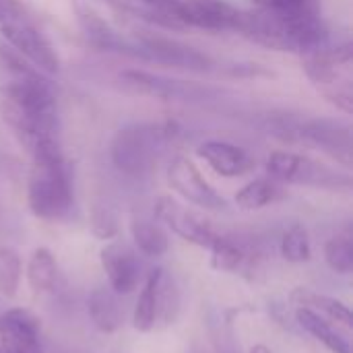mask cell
<instances>
[{
	"instance_id": "1",
	"label": "cell",
	"mask_w": 353,
	"mask_h": 353,
	"mask_svg": "<svg viewBox=\"0 0 353 353\" xmlns=\"http://www.w3.org/2000/svg\"><path fill=\"white\" fill-rule=\"evenodd\" d=\"M0 118L31 159L62 153L56 91L48 74L35 72L0 89Z\"/></svg>"
},
{
	"instance_id": "2",
	"label": "cell",
	"mask_w": 353,
	"mask_h": 353,
	"mask_svg": "<svg viewBox=\"0 0 353 353\" xmlns=\"http://www.w3.org/2000/svg\"><path fill=\"white\" fill-rule=\"evenodd\" d=\"M77 14L87 41L103 52H114L134 60L186 68L196 72L213 70L215 66L211 56L182 41L147 33V31H137V29H118L85 6H79Z\"/></svg>"
},
{
	"instance_id": "3",
	"label": "cell",
	"mask_w": 353,
	"mask_h": 353,
	"mask_svg": "<svg viewBox=\"0 0 353 353\" xmlns=\"http://www.w3.org/2000/svg\"><path fill=\"white\" fill-rule=\"evenodd\" d=\"M236 33L269 50L290 52L300 56L329 43L331 39L325 19H316V21L285 19L261 8L254 10L242 8Z\"/></svg>"
},
{
	"instance_id": "4",
	"label": "cell",
	"mask_w": 353,
	"mask_h": 353,
	"mask_svg": "<svg viewBox=\"0 0 353 353\" xmlns=\"http://www.w3.org/2000/svg\"><path fill=\"white\" fill-rule=\"evenodd\" d=\"M178 137L180 130L172 122H137L114 134L110 157L122 174L141 178L155 170Z\"/></svg>"
},
{
	"instance_id": "5",
	"label": "cell",
	"mask_w": 353,
	"mask_h": 353,
	"mask_svg": "<svg viewBox=\"0 0 353 353\" xmlns=\"http://www.w3.org/2000/svg\"><path fill=\"white\" fill-rule=\"evenodd\" d=\"M29 211L43 221L64 219L72 209V174L64 153L31 159L27 178Z\"/></svg>"
},
{
	"instance_id": "6",
	"label": "cell",
	"mask_w": 353,
	"mask_h": 353,
	"mask_svg": "<svg viewBox=\"0 0 353 353\" xmlns=\"http://www.w3.org/2000/svg\"><path fill=\"white\" fill-rule=\"evenodd\" d=\"M302 68L312 87L343 114L353 112V48L331 41L304 54Z\"/></svg>"
},
{
	"instance_id": "7",
	"label": "cell",
	"mask_w": 353,
	"mask_h": 353,
	"mask_svg": "<svg viewBox=\"0 0 353 353\" xmlns=\"http://www.w3.org/2000/svg\"><path fill=\"white\" fill-rule=\"evenodd\" d=\"M0 37L43 74L60 70L56 48L21 0H0Z\"/></svg>"
},
{
	"instance_id": "8",
	"label": "cell",
	"mask_w": 353,
	"mask_h": 353,
	"mask_svg": "<svg viewBox=\"0 0 353 353\" xmlns=\"http://www.w3.org/2000/svg\"><path fill=\"white\" fill-rule=\"evenodd\" d=\"M267 176L285 184L312 186L325 190H350L353 184L352 176L327 163H321L308 155L292 151H275L267 159Z\"/></svg>"
},
{
	"instance_id": "9",
	"label": "cell",
	"mask_w": 353,
	"mask_h": 353,
	"mask_svg": "<svg viewBox=\"0 0 353 353\" xmlns=\"http://www.w3.org/2000/svg\"><path fill=\"white\" fill-rule=\"evenodd\" d=\"M120 83L126 91L137 95H147L163 101H207L217 95L215 89L192 83V81H178L168 79L163 74L147 72V70H124L120 72Z\"/></svg>"
},
{
	"instance_id": "10",
	"label": "cell",
	"mask_w": 353,
	"mask_h": 353,
	"mask_svg": "<svg viewBox=\"0 0 353 353\" xmlns=\"http://www.w3.org/2000/svg\"><path fill=\"white\" fill-rule=\"evenodd\" d=\"M300 141L321 149L325 155L341 163L343 168H352V126L341 118H310L300 122L292 130Z\"/></svg>"
},
{
	"instance_id": "11",
	"label": "cell",
	"mask_w": 353,
	"mask_h": 353,
	"mask_svg": "<svg viewBox=\"0 0 353 353\" xmlns=\"http://www.w3.org/2000/svg\"><path fill=\"white\" fill-rule=\"evenodd\" d=\"M153 215L159 223L170 228L176 236H180L188 244L211 248L219 238L211 221H207L201 213L188 209L186 205H182L172 196H159L153 207Z\"/></svg>"
},
{
	"instance_id": "12",
	"label": "cell",
	"mask_w": 353,
	"mask_h": 353,
	"mask_svg": "<svg viewBox=\"0 0 353 353\" xmlns=\"http://www.w3.org/2000/svg\"><path fill=\"white\" fill-rule=\"evenodd\" d=\"M170 188L194 207L205 211H223L225 199L203 178L199 168L184 155H176L165 172Z\"/></svg>"
},
{
	"instance_id": "13",
	"label": "cell",
	"mask_w": 353,
	"mask_h": 353,
	"mask_svg": "<svg viewBox=\"0 0 353 353\" xmlns=\"http://www.w3.org/2000/svg\"><path fill=\"white\" fill-rule=\"evenodd\" d=\"M174 285L172 279L168 277L165 269H153L147 275V281L139 294L134 312H132V327L139 333H149L155 329L157 321L161 316L168 319L170 314V306L168 300L174 298Z\"/></svg>"
},
{
	"instance_id": "14",
	"label": "cell",
	"mask_w": 353,
	"mask_h": 353,
	"mask_svg": "<svg viewBox=\"0 0 353 353\" xmlns=\"http://www.w3.org/2000/svg\"><path fill=\"white\" fill-rule=\"evenodd\" d=\"M186 29H203L213 33H236L242 8L228 0H178Z\"/></svg>"
},
{
	"instance_id": "15",
	"label": "cell",
	"mask_w": 353,
	"mask_h": 353,
	"mask_svg": "<svg viewBox=\"0 0 353 353\" xmlns=\"http://www.w3.org/2000/svg\"><path fill=\"white\" fill-rule=\"evenodd\" d=\"M120 14L132 17L153 27L184 31V21L180 14L178 0H101Z\"/></svg>"
},
{
	"instance_id": "16",
	"label": "cell",
	"mask_w": 353,
	"mask_h": 353,
	"mask_svg": "<svg viewBox=\"0 0 353 353\" xmlns=\"http://www.w3.org/2000/svg\"><path fill=\"white\" fill-rule=\"evenodd\" d=\"M0 347L2 353H41L39 347V321L14 308L0 316Z\"/></svg>"
},
{
	"instance_id": "17",
	"label": "cell",
	"mask_w": 353,
	"mask_h": 353,
	"mask_svg": "<svg viewBox=\"0 0 353 353\" xmlns=\"http://www.w3.org/2000/svg\"><path fill=\"white\" fill-rule=\"evenodd\" d=\"M99 261L114 294L122 296V294H130L137 290L141 271H139V261L128 246L110 242L101 248Z\"/></svg>"
},
{
	"instance_id": "18",
	"label": "cell",
	"mask_w": 353,
	"mask_h": 353,
	"mask_svg": "<svg viewBox=\"0 0 353 353\" xmlns=\"http://www.w3.org/2000/svg\"><path fill=\"white\" fill-rule=\"evenodd\" d=\"M199 157L205 159L209 163V168L223 176V178H238L244 176L248 172H252L254 168V157L234 145V143H225V141H205L199 149H196Z\"/></svg>"
},
{
	"instance_id": "19",
	"label": "cell",
	"mask_w": 353,
	"mask_h": 353,
	"mask_svg": "<svg viewBox=\"0 0 353 353\" xmlns=\"http://www.w3.org/2000/svg\"><path fill=\"white\" fill-rule=\"evenodd\" d=\"M290 300H292V304H296V308L312 310V312L329 319L337 327H341L345 333H352L353 316L350 306L345 302L331 298V296H325V294H319V292H312L308 288H296L290 294Z\"/></svg>"
},
{
	"instance_id": "20",
	"label": "cell",
	"mask_w": 353,
	"mask_h": 353,
	"mask_svg": "<svg viewBox=\"0 0 353 353\" xmlns=\"http://www.w3.org/2000/svg\"><path fill=\"white\" fill-rule=\"evenodd\" d=\"M296 321L308 335H312L329 352L353 353L350 333H341V327H335L329 319L306 308H296Z\"/></svg>"
},
{
	"instance_id": "21",
	"label": "cell",
	"mask_w": 353,
	"mask_h": 353,
	"mask_svg": "<svg viewBox=\"0 0 353 353\" xmlns=\"http://www.w3.org/2000/svg\"><path fill=\"white\" fill-rule=\"evenodd\" d=\"M118 294L112 290H93L87 300V310L91 316V323L101 333H116L122 327V306L118 304Z\"/></svg>"
},
{
	"instance_id": "22",
	"label": "cell",
	"mask_w": 353,
	"mask_h": 353,
	"mask_svg": "<svg viewBox=\"0 0 353 353\" xmlns=\"http://www.w3.org/2000/svg\"><path fill=\"white\" fill-rule=\"evenodd\" d=\"M130 236L134 240V246L149 259H159L170 248L168 232L157 219L151 217L134 215L130 221Z\"/></svg>"
},
{
	"instance_id": "23",
	"label": "cell",
	"mask_w": 353,
	"mask_h": 353,
	"mask_svg": "<svg viewBox=\"0 0 353 353\" xmlns=\"http://www.w3.org/2000/svg\"><path fill=\"white\" fill-rule=\"evenodd\" d=\"M283 196H285L283 184L273 180L271 176H263V178H254L252 182H248L236 192V205L242 211H259L281 201Z\"/></svg>"
},
{
	"instance_id": "24",
	"label": "cell",
	"mask_w": 353,
	"mask_h": 353,
	"mask_svg": "<svg viewBox=\"0 0 353 353\" xmlns=\"http://www.w3.org/2000/svg\"><path fill=\"white\" fill-rule=\"evenodd\" d=\"M25 275H27L29 290L33 294H37V296L50 294L56 285V279H58V265H56L54 254L43 246L35 248L33 254L29 256Z\"/></svg>"
},
{
	"instance_id": "25",
	"label": "cell",
	"mask_w": 353,
	"mask_h": 353,
	"mask_svg": "<svg viewBox=\"0 0 353 353\" xmlns=\"http://www.w3.org/2000/svg\"><path fill=\"white\" fill-rule=\"evenodd\" d=\"M256 8L285 19L316 21L323 19V0H252Z\"/></svg>"
},
{
	"instance_id": "26",
	"label": "cell",
	"mask_w": 353,
	"mask_h": 353,
	"mask_svg": "<svg viewBox=\"0 0 353 353\" xmlns=\"http://www.w3.org/2000/svg\"><path fill=\"white\" fill-rule=\"evenodd\" d=\"M35 72H41V70H37L27 58H23L12 46H8L0 37V89L21 81V79H27Z\"/></svg>"
},
{
	"instance_id": "27",
	"label": "cell",
	"mask_w": 353,
	"mask_h": 353,
	"mask_svg": "<svg viewBox=\"0 0 353 353\" xmlns=\"http://www.w3.org/2000/svg\"><path fill=\"white\" fill-rule=\"evenodd\" d=\"M281 256L292 263V265H302L312 259V246H310V236L304 225H292L279 244Z\"/></svg>"
},
{
	"instance_id": "28",
	"label": "cell",
	"mask_w": 353,
	"mask_h": 353,
	"mask_svg": "<svg viewBox=\"0 0 353 353\" xmlns=\"http://www.w3.org/2000/svg\"><path fill=\"white\" fill-rule=\"evenodd\" d=\"M211 250V267L219 273H236L246 263V252L234 240L219 236Z\"/></svg>"
},
{
	"instance_id": "29",
	"label": "cell",
	"mask_w": 353,
	"mask_h": 353,
	"mask_svg": "<svg viewBox=\"0 0 353 353\" xmlns=\"http://www.w3.org/2000/svg\"><path fill=\"white\" fill-rule=\"evenodd\" d=\"M23 263L14 248L0 246V296L12 300L19 292Z\"/></svg>"
},
{
	"instance_id": "30",
	"label": "cell",
	"mask_w": 353,
	"mask_h": 353,
	"mask_svg": "<svg viewBox=\"0 0 353 353\" xmlns=\"http://www.w3.org/2000/svg\"><path fill=\"white\" fill-rule=\"evenodd\" d=\"M325 261L327 265L341 275H347L353 271V240L350 232L333 236L325 244Z\"/></svg>"
},
{
	"instance_id": "31",
	"label": "cell",
	"mask_w": 353,
	"mask_h": 353,
	"mask_svg": "<svg viewBox=\"0 0 353 353\" xmlns=\"http://www.w3.org/2000/svg\"><path fill=\"white\" fill-rule=\"evenodd\" d=\"M91 232L99 240H112L118 232V219L110 207H95L91 213Z\"/></svg>"
},
{
	"instance_id": "32",
	"label": "cell",
	"mask_w": 353,
	"mask_h": 353,
	"mask_svg": "<svg viewBox=\"0 0 353 353\" xmlns=\"http://www.w3.org/2000/svg\"><path fill=\"white\" fill-rule=\"evenodd\" d=\"M250 353H271V350L267 347V345H263V343H259V345H254Z\"/></svg>"
}]
</instances>
